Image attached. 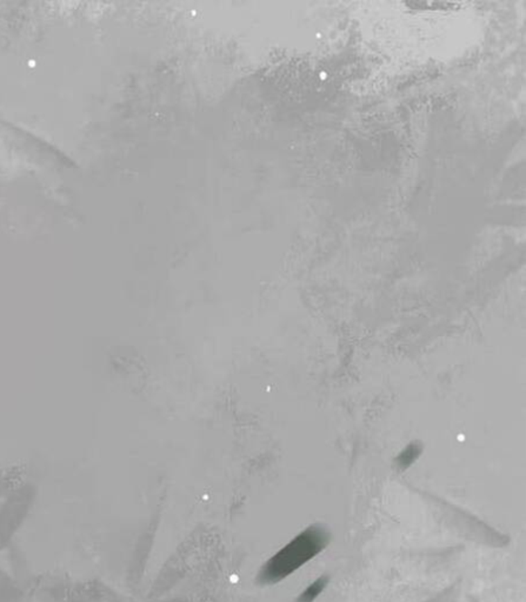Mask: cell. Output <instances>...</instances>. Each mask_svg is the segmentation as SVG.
Masks as SVG:
<instances>
[{
  "instance_id": "obj_1",
  "label": "cell",
  "mask_w": 526,
  "mask_h": 602,
  "mask_svg": "<svg viewBox=\"0 0 526 602\" xmlns=\"http://www.w3.org/2000/svg\"><path fill=\"white\" fill-rule=\"evenodd\" d=\"M330 533L322 525H312L266 561L258 574V583H279L327 549Z\"/></svg>"
},
{
  "instance_id": "obj_2",
  "label": "cell",
  "mask_w": 526,
  "mask_h": 602,
  "mask_svg": "<svg viewBox=\"0 0 526 602\" xmlns=\"http://www.w3.org/2000/svg\"><path fill=\"white\" fill-rule=\"evenodd\" d=\"M329 583V578L327 576H320L313 581L310 586L297 598L296 602H313L319 595L323 593L325 587Z\"/></svg>"
},
{
  "instance_id": "obj_3",
  "label": "cell",
  "mask_w": 526,
  "mask_h": 602,
  "mask_svg": "<svg viewBox=\"0 0 526 602\" xmlns=\"http://www.w3.org/2000/svg\"><path fill=\"white\" fill-rule=\"evenodd\" d=\"M418 455V452H415V449H411L406 451V452H404L400 458V465L403 468H406L410 466V465L413 462L416 458Z\"/></svg>"
}]
</instances>
